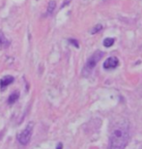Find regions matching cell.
Returning a JSON list of instances; mask_svg holds the SVG:
<instances>
[{
    "label": "cell",
    "mask_w": 142,
    "mask_h": 149,
    "mask_svg": "<svg viewBox=\"0 0 142 149\" xmlns=\"http://www.w3.org/2000/svg\"><path fill=\"white\" fill-rule=\"evenodd\" d=\"M10 47V41L8 40L4 33L0 30V49H7Z\"/></svg>",
    "instance_id": "8992f818"
},
{
    "label": "cell",
    "mask_w": 142,
    "mask_h": 149,
    "mask_svg": "<svg viewBox=\"0 0 142 149\" xmlns=\"http://www.w3.org/2000/svg\"><path fill=\"white\" fill-rule=\"evenodd\" d=\"M118 64H119V60L116 57H109L103 63V68L106 70L115 69L118 66Z\"/></svg>",
    "instance_id": "277c9868"
},
{
    "label": "cell",
    "mask_w": 142,
    "mask_h": 149,
    "mask_svg": "<svg viewBox=\"0 0 142 149\" xmlns=\"http://www.w3.org/2000/svg\"><path fill=\"white\" fill-rule=\"evenodd\" d=\"M14 77L12 76H5L4 77H2L1 79H0V89L1 90H4V89L9 86L11 84V83L14 82Z\"/></svg>",
    "instance_id": "5b68a950"
},
{
    "label": "cell",
    "mask_w": 142,
    "mask_h": 149,
    "mask_svg": "<svg viewBox=\"0 0 142 149\" xmlns=\"http://www.w3.org/2000/svg\"><path fill=\"white\" fill-rule=\"evenodd\" d=\"M130 141V125L123 121L112 128L109 136V149H125Z\"/></svg>",
    "instance_id": "6da1fadb"
},
{
    "label": "cell",
    "mask_w": 142,
    "mask_h": 149,
    "mask_svg": "<svg viewBox=\"0 0 142 149\" xmlns=\"http://www.w3.org/2000/svg\"><path fill=\"white\" fill-rule=\"evenodd\" d=\"M62 147H63V144L62 143H59L58 146H57V149H62Z\"/></svg>",
    "instance_id": "7c38bea8"
},
{
    "label": "cell",
    "mask_w": 142,
    "mask_h": 149,
    "mask_svg": "<svg viewBox=\"0 0 142 149\" xmlns=\"http://www.w3.org/2000/svg\"><path fill=\"white\" fill-rule=\"evenodd\" d=\"M103 29V25L102 24H98V25H96L95 27L92 29V31H91V33L92 34H96L97 32H99V31H100Z\"/></svg>",
    "instance_id": "30bf717a"
},
{
    "label": "cell",
    "mask_w": 142,
    "mask_h": 149,
    "mask_svg": "<svg viewBox=\"0 0 142 149\" xmlns=\"http://www.w3.org/2000/svg\"><path fill=\"white\" fill-rule=\"evenodd\" d=\"M56 7V2L54 0H51V1L48 2V5H47V9H46V16H50L52 15V13L54 12Z\"/></svg>",
    "instance_id": "ba28073f"
},
{
    "label": "cell",
    "mask_w": 142,
    "mask_h": 149,
    "mask_svg": "<svg viewBox=\"0 0 142 149\" xmlns=\"http://www.w3.org/2000/svg\"><path fill=\"white\" fill-rule=\"evenodd\" d=\"M33 127H34L33 122H29V123L26 125V127L24 128V130H22L21 132L17 135V139L21 145L28 144V142L30 141L32 133H33Z\"/></svg>",
    "instance_id": "3957f363"
},
{
    "label": "cell",
    "mask_w": 142,
    "mask_h": 149,
    "mask_svg": "<svg viewBox=\"0 0 142 149\" xmlns=\"http://www.w3.org/2000/svg\"><path fill=\"white\" fill-rule=\"evenodd\" d=\"M69 42H70V43H72V45H73V46H76V47H79V46H78V42L76 41V40H73V39H70Z\"/></svg>",
    "instance_id": "8fae6325"
},
{
    "label": "cell",
    "mask_w": 142,
    "mask_h": 149,
    "mask_svg": "<svg viewBox=\"0 0 142 149\" xmlns=\"http://www.w3.org/2000/svg\"><path fill=\"white\" fill-rule=\"evenodd\" d=\"M113 44H114L113 38H106L103 40V46L105 47H110L111 46H113Z\"/></svg>",
    "instance_id": "9c48e42d"
},
{
    "label": "cell",
    "mask_w": 142,
    "mask_h": 149,
    "mask_svg": "<svg viewBox=\"0 0 142 149\" xmlns=\"http://www.w3.org/2000/svg\"><path fill=\"white\" fill-rule=\"evenodd\" d=\"M105 55V53L103 52H100V50H97V52H95L92 56L88 59L86 64H85V66L83 68V70H82V74L83 76H88L91 72L93 71V69L95 67H96L97 63L99 62L100 59H102L103 56Z\"/></svg>",
    "instance_id": "7a4b0ae2"
},
{
    "label": "cell",
    "mask_w": 142,
    "mask_h": 149,
    "mask_svg": "<svg viewBox=\"0 0 142 149\" xmlns=\"http://www.w3.org/2000/svg\"><path fill=\"white\" fill-rule=\"evenodd\" d=\"M19 91L13 92L8 98V104L9 105H13V104H15L17 100H19Z\"/></svg>",
    "instance_id": "52a82bcc"
}]
</instances>
